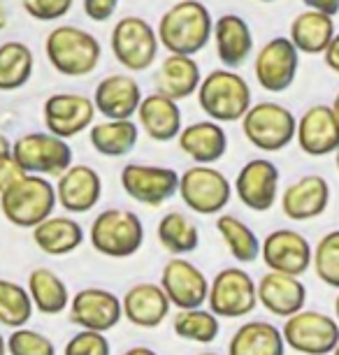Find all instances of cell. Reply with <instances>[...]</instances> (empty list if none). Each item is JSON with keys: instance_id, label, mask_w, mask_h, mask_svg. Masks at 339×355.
<instances>
[{"instance_id": "cell-22", "label": "cell", "mask_w": 339, "mask_h": 355, "mask_svg": "<svg viewBox=\"0 0 339 355\" xmlns=\"http://www.w3.org/2000/svg\"><path fill=\"white\" fill-rule=\"evenodd\" d=\"M330 205V184L321 174H304L281 193V211L290 220L318 218Z\"/></svg>"}, {"instance_id": "cell-6", "label": "cell", "mask_w": 339, "mask_h": 355, "mask_svg": "<svg viewBox=\"0 0 339 355\" xmlns=\"http://www.w3.org/2000/svg\"><path fill=\"white\" fill-rule=\"evenodd\" d=\"M242 130L256 149L277 153L295 139L297 119L288 107L263 100V103L251 105L249 112L242 116Z\"/></svg>"}, {"instance_id": "cell-10", "label": "cell", "mask_w": 339, "mask_h": 355, "mask_svg": "<svg viewBox=\"0 0 339 355\" xmlns=\"http://www.w3.org/2000/svg\"><path fill=\"white\" fill-rule=\"evenodd\" d=\"M281 334L286 346L302 355H332L339 344V323L323 311L300 309L286 318Z\"/></svg>"}, {"instance_id": "cell-43", "label": "cell", "mask_w": 339, "mask_h": 355, "mask_svg": "<svg viewBox=\"0 0 339 355\" xmlns=\"http://www.w3.org/2000/svg\"><path fill=\"white\" fill-rule=\"evenodd\" d=\"M84 12L86 17L91 19V21H110L112 17H114V12L119 8V0H84Z\"/></svg>"}, {"instance_id": "cell-36", "label": "cell", "mask_w": 339, "mask_h": 355, "mask_svg": "<svg viewBox=\"0 0 339 355\" xmlns=\"http://www.w3.org/2000/svg\"><path fill=\"white\" fill-rule=\"evenodd\" d=\"M216 230L237 263L249 265L261 258V239L242 218L232 216V214H221L216 218Z\"/></svg>"}, {"instance_id": "cell-30", "label": "cell", "mask_w": 339, "mask_h": 355, "mask_svg": "<svg viewBox=\"0 0 339 355\" xmlns=\"http://www.w3.org/2000/svg\"><path fill=\"white\" fill-rule=\"evenodd\" d=\"M228 355H286L284 334L272 323L251 320L239 325L230 337Z\"/></svg>"}, {"instance_id": "cell-25", "label": "cell", "mask_w": 339, "mask_h": 355, "mask_svg": "<svg viewBox=\"0 0 339 355\" xmlns=\"http://www.w3.org/2000/svg\"><path fill=\"white\" fill-rule=\"evenodd\" d=\"M142 98V89L130 75H110L96 86L93 105L105 119H132Z\"/></svg>"}, {"instance_id": "cell-26", "label": "cell", "mask_w": 339, "mask_h": 355, "mask_svg": "<svg viewBox=\"0 0 339 355\" xmlns=\"http://www.w3.org/2000/svg\"><path fill=\"white\" fill-rule=\"evenodd\" d=\"M179 149L195 165H214L228 151V135L218 121H195L182 128L177 137Z\"/></svg>"}, {"instance_id": "cell-28", "label": "cell", "mask_w": 339, "mask_h": 355, "mask_svg": "<svg viewBox=\"0 0 339 355\" xmlns=\"http://www.w3.org/2000/svg\"><path fill=\"white\" fill-rule=\"evenodd\" d=\"M202 82L200 65L186 53H168L156 72V91L172 100H184L198 93Z\"/></svg>"}, {"instance_id": "cell-1", "label": "cell", "mask_w": 339, "mask_h": 355, "mask_svg": "<svg viewBox=\"0 0 339 355\" xmlns=\"http://www.w3.org/2000/svg\"><path fill=\"white\" fill-rule=\"evenodd\" d=\"M214 19L200 0H179L158 21L156 35L168 53L195 56L211 40Z\"/></svg>"}, {"instance_id": "cell-3", "label": "cell", "mask_w": 339, "mask_h": 355, "mask_svg": "<svg viewBox=\"0 0 339 355\" xmlns=\"http://www.w3.org/2000/svg\"><path fill=\"white\" fill-rule=\"evenodd\" d=\"M58 205L56 186L42 174H26L15 186L0 193L3 216L17 227H35L54 214Z\"/></svg>"}, {"instance_id": "cell-19", "label": "cell", "mask_w": 339, "mask_h": 355, "mask_svg": "<svg viewBox=\"0 0 339 355\" xmlns=\"http://www.w3.org/2000/svg\"><path fill=\"white\" fill-rule=\"evenodd\" d=\"M295 139L311 158L330 156L339 149V123L330 105H314L297 119Z\"/></svg>"}, {"instance_id": "cell-50", "label": "cell", "mask_w": 339, "mask_h": 355, "mask_svg": "<svg viewBox=\"0 0 339 355\" xmlns=\"http://www.w3.org/2000/svg\"><path fill=\"white\" fill-rule=\"evenodd\" d=\"M330 107H332V112H335V119H337V123H339V93L335 96V103H332Z\"/></svg>"}, {"instance_id": "cell-21", "label": "cell", "mask_w": 339, "mask_h": 355, "mask_svg": "<svg viewBox=\"0 0 339 355\" xmlns=\"http://www.w3.org/2000/svg\"><path fill=\"white\" fill-rule=\"evenodd\" d=\"M258 291V304H263L272 316L288 318L304 309L307 302V286L302 284L300 277L281 272H268L263 274L256 284Z\"/></svg>"}, {"instance_id": "cell-47", "label": "cell", "mask_w": 339, "mask_h": 355, "mask_svg": "<svg viewBox=\"0 0 339 355\" xmlns=\"http://www.w3.org/2000/svg\"><path fill=\"white\" fill-rule=\"evenodd\" d=\"M123 355H158L156 351H151L149 346H132V348H128Z\"/></svg>"}, {"instance_id": "cell-51", "label": "cell", "mask_w": 339, "mask_h": 355, "mask_svg": "<svg viewBox=\"0 0 339 355\" xmlns=\"http://www.w3.org/2000/svg\"><path fill=\"white\" fill-rule=\"evenodd\" d=\"M0 355H8V339L0 334Z\"/></svg>"}, {"instance_id": "cell-53", "label": "cell", "mask_w": 339, "mask_h": 355, "mask_svg": "<svg viewBox=\"0 0 339 355\" xmlns=\"http://www.w3.org/2000/svg\"><path fill=\"white\" fill-rule=\"evenodd\" d=\"M335 153H337V156H335V160H337V170H339V149H337Z\"/></svg>"}, {"instance_id": "cell-41", "label": "cell", "mask_w": 339, "mask_h": 355, "mask_svg": "<svg viewBox=\"0 0 339 355\" xmlns=\"http://www.w3.org/2000/svg\"><path fill=\"white\" fill-rule=\"evenodd\" d=\"M63 355H112V348L105 332L82 330L75 337L68 339V344L63 348Z\"/></svg>"}, {"instance_id": "cell-56", "label": "cell", "mask_w": 339, "mask_h": 355, "mask_svg": "<svg viewBox=\"0 0 339 355\" xmlns=\"http://www.w3.org/2000/svg\"><path fill=\"white\" fill-rule=\"evenodd\" d=\"M258 3H275V0H258Z\"/></svg>"}, {"instance_id": "cell-39", "label": "cell", "mask_w": 339, "mask_h": 355, "mask_svg": "<svg viewBox=\"0 0 339 355\" xmlns=\"http://www.w3.org/2000/svg\"><path fill=\"white\" fill-rule=\"evenodd\" d=\"M311 267L325 286L339 291V230H330L318 239L311 256Z\"/></svg>"}, {"instance_id": "cell-5", "label": "cell", "mask_w": 339, "mask_h": 355, "mask_svg": "<svg viewBox=\"0 0 339 355\" xmlns=\"http://www.w3.org/2000/svg\"><path fill=\"white\" fill-rule=\"evenodd\" d=\"M89 237L101 256L130 258L144 244V225L142 218L132 211L105 209L93 218Z\"/></svg>"}, {"instance_id": "cell-14", "label": "cell", "mask_w": 339, "mask_h": 355, "mask_svg": "<svg viewBox=\"0 0 339 355\" xmlns=\"http://www.w3.org/2000/svg\"><path fill=\"white\" fill-rule=\"evenodd\" d=\"M42 114L44 125L51 135L70 139L93 125L96 105H93V98L82 96V93H54L44 100Z\"/></svg>"}, {"instance_id": "cell-49", "label": "cell", "mask_w": 339, "mask_h": 355, "mask_svg": "<svg viewBox=\"0 0 339 355\" xmlns=\"http://www.w3.org/2000/svg\"><path fill=\"white\" fill-rule=\"evenodd\" d=\"M5 26H8V5L0 0V31H5Z\"/></svg>"}, {"instance_id": "cell-12", "label": "cell", "mask_w": 339, "mask_h": 355, "mask_svg": "<svg viewBox=\"0 0 339 355\" xmlns=\"http://www.w3.org/2000/svg\"><path fill=\"white\" fill-rule=\"evenodd\" d=\"M121 189L139 205L161 207L179 193V172L163 165L128 163L121 170Z\"/></svg>"}, {"instance_id": "cell-18", "label": "cell", "mask_w": 339, "mask_h": 355, "mask_svg": "<svg viewBox=\"0 0 339 355\" xmlns=\"http://www.w3.org/2000/svg\"><path fill=\"white\" fill-rule=\"evenodd\" d=\"M235 193L247 209L270 211L279 198V167L270 158H254L239 170Z\"/></svg>"}, {"instance_id": "cell-8", "label": "cell", "mask_w": 339, "mask_h": 355, "mask_svg": "<svg viewBox=\"0 0 339 355\" xmlns=\"http://www.w3.org/2000/svg\"><path fill=\"white\" fill-rule=\"evenodd\" d=\"M112 53L125 70L144 72L158 56V35L147 19L123 17L112 28Z\"/></svg>"}, {"instance_id": "cell-27", "label": "cell", "mask_w": 339, "mask_h": 355, "mask_svg": "<svg viewBox=\"0 0 339 355\" xmlns=\"http://www.w3.org/2000/svg\"><path fill=\"white\" fill-rule=\"evenodd\" d=\"M211 37H214L218 61L230 70L247 63L251 51H254V33L239 15L218 17L214 21Z\"/></svg>"}, {"instance_id": "cell-20", "label": "cell", "mask_w": 339, "mask_h": 355, "mask_svg": "<svg viewBox=\"0 0 339 355\" xmlns=\"http://www.w3.org/2000/svg\"><path fill=\"white\" fill-rule=\"evenodd\" d=\"M103 198V179L91 165H70L56 186V200L65 211L86 214L101 202Z\"/></svg>"}, {"instance_id": "cell-9", "label": "cell", "mask_w": 339, "mask_h": 355, "mask_svg": "<svg viewBox=\"0 0 339 355\" xmlns=\"http://www.w3.org/2000/svg\"><path fill=\"white\" fill-rule=\"evenodd\" d=\"M12 156L24 167L26 174L61 177L72 165V149L68 139L46 132H26L12 142Z\"/></svg>"}, {"instance_id": "cell-38", "label": "cell", "mask_w": 339, "mask_h": 355, "mask_svg": "<svg viewBox=\"0 0 339 355\" xmlns=\"http://www.w3.org/2000/svg\"><path fill=\"white\" fill-rule=\"evenodd\" d=\"M33 300L28 295V288L19 286L17 281L0 279V323L5 327H24L31 320Z\"/></svg>"}, {"instance_id": "cell-34", "label": "cell", "mask_w": 339, "mask_h": 355, "mask_svg": "<svg viewBox=\"0 0 339 355\" xmlns=\"http://www.w3.org/2000/svg\"><path fill=\"white\" fill-rule=\"evenodd\" d=\"M35 56L28 44L10 40L0 44V91H19L31 82Z\"/></svg>"}, {"instance_id": "cell-7", "label": "cell", "mask_w": 339, "mask_h": 355, "mask_svg": "<svg viewBox=\"0 0 339 355\" xmlns=\"http://www.w3.org/2000/svg\"><path fill=\"white\" fill-rule=\"evenodd\" d=\"M179 198L191 211L214 216L228 207L232 186L228 177L211 165H193L179 174Z\"/></svg>"}, {"instance_id": "cell-42", "label": "cell", "mask_w": 339, "mask_h": 355, "mask_svg": "<svg viewBox=\"0 0 339 355\" xmlns=\"http://www.w3.org/2000/svg\"><path fill=\"white\" fill-rule=\"evenodd\" d=\"M75 0H21L26 15L35 21H58L70 12Z\"/></svg>"}, {"instance_id": "cell-24", "label": "cell", "mask_w": 339, "mask_h": 355, "mask_svg": "<svg viewBox=\"0 0 339 355\" xmlns=\"http://www.w3.org/2000/svg\"><path fill=\"white\" fill-rule=\"evenodd\" d=\"M137 121L139 128L147 132L149 139L154 142H170L177 139L182 132V110L177 100H172L163 93H149L142 98L137 107Z\"/></svg>"}, {"instance_id": "cell-23", "label": "cell", "mask_w": 339, "mask_h": 355, "mask_svg": "<svg viewBox=\"0 0 339 355\" xmlns=\"http://www.w3.org/2000/svg\"><path fill=\"white\" fill-rule=\"evenodd\" d=\"M123 318L128 323L144 327V330H154L163 325L170 313V300L165 295L161 284H135L125 291L121 297Z\"/></svg>"}, {"instance_id": "cell-16", "label": "cell", "mask_w": 339, "mask_h": 355, "mask_svg": "<svg viewBox=\"0 0 339 355\" xmlns=\"http://www.w3.org/2000/svg\"><path fill=\"white\" fill-rule=\"evenodd\" d=\"M161 286L168 295L170 304L177 309H195L207 302L209 281L205 272L191 260L175 256L168 260L161 272Z\"/></svg>"}, {"instance_id": "cell-33", "label": "cell", "mask_w": 339, "mask_h": 355, "mask_svg": "<svg viewBox=\"0 0 339 355\" xmlns=\"http://www.w3.org/2000/svg\"><path fill=\"white\" fill-rule=\"evenodd\" d=\"M28 295L33 306L44 316H56L70 306V291L65 281L49 267H35L28 274Z\"/></svg>"}, {"instance_id": "cell-13", "label": "cell", "mask_w": 339, "mask_h": 355, "mask_svg": "<svg viewBox=\"0 0 339 355\" xmlns=\"http://www.w3.org/2000/svg\"><path fill=\"white\" fill-rule=\"evenodd\" d=\"M300 68V51L290 42V37H272L258 51L254 63V75L261 89L270 93H284L290 89Z\"/></svg>"}, {"instance_id": "cell-35", "label": "cell", "mask_w": 339, "mask_h": 355, "mask_svg": "<svg viewBox=\"0 0 339 355\" xmlns=\"http://www.w3.org/2000/svg\"><path fill=\"white\" fill-rule=\"evenodd\" d=\"M158 242L172 256H186V253L198 251L200 246V232L198 225L182 211H168L158 220L156 227Z\"/></svg>"}, {"instance_id": "cell-40", "label": "cell", "mask_w": 339, "mask_h": 355, "mask_svg": "<svg viewBox=\"0 0 339 355\" xmlns=\"http://www.w3.org/2000/svg\"><path fill=\"white\" fill-rule=\"evenodd\" d=\"M8 355H56V346L46 334L24 325L8 337Z\"/></svg>"}, {"instance_id": "cell-4", "label": "cell", "mask_w": 339, "mask_h": 355, "mask_svg": "<svg viewBox=\"0 0 339 355\" xmlns=\"http://www.w3.org/2000/svg\"><path fill=\"white\" fill-rule=\"evenodd\" d=\"M198 105L211 121H242V116L251 107V89L247 79L237 75L235 70H214L202 77L198 86Z\"/></svg>"}, {"instance_id": "cell-46", "label": "cell", "mask_w": 339, "mask_h": 355, "mask_svg": "<svg viewBox=\"0 0 339 355\" xmlns=\"http://www.w3.org/2000/svg\"><path fill=\"white\" fill-rule=\"evenodd\" d=\"M307 10L323 12V15L337 17L339 15V0H302Z\"/></svg>"}, {"instance_id": "cell-2", "label": "cell", "mask_w": 339, "mask_h": 355, "mask_svg": "<svg viewBox=\"0 0 339 355\" xmlns=\"http://www.w3.org/2000/svg\"><path fill=\"white\" fill-rule=\"evenodd\" d=\"M44 53L51 68L65 77H89L96 72L103 46L96 35L77 26H56L44 40Z\"/></svg>"}, {"instance_id": "cell-55", "label": "cell", "mask_w": 339, "mask_h": 355, "mask_svg": "<svg viewBox=\"0 0 339 355\" xmlns=\"http://www.w3.org/2000/svg\"><path fill=\"white\" fill-rule=\"evenodd\" d=\"M198 355H218V353H211V351H207V353H198Z\"/></svg>"}, {"instance_id": "cell-11", "label": "cell", "mask_w": 339, "mask_h": 355, "mask_svg": "<svg viewBox=\"0 0 339 355\" xmlns=\"http://www.w3.org/2000/svg\"><path fill=\"white\" fill-rule=\"evenodd\" d=\"M209 311L218 318H244L258 306L256 281L242 267H225L209 281Z\"/></svg>"}, {"instance_id": "cell-17", "label": "cell", "mask_w": 339, "mask_h": 355, "mask_svg": "<svg viewBox=\"0 0 339 355\" xmlns=\"http://www.w3.org/2000/svg\"><path fill=\"white\" fill-rule=\"evenodd\" d=\"M121 300L105 288H82L70 297V323L82 330L110 332L121 323Z\"/></svg>"}, {"instance_id": "cell-32", "label": "cell", "mask_w": 339, "mask_h": 355, "mask_svg": "<svg viewBox=\"0 0 339 355\" xmlns=\"http://www.w3.org/2000/svg\"><path fill=\"white\" fill-rule=\"evenodd\" d=\"M91 146L105 158H123L137 146L139 128L132 119H107L89 128Z\"/></svg>"}, {"instance_id": "cell-15", "label": "cell", "mask_w": 339, "mask_h": 355, "mask_svg": "<svg viewBox=\"0 0 339 355\" xmlns=\"http://www.w3.org/2000/svg\"><path fill=\"white\" fill-rule=\"evenodd\" d=\"M263 263L272 272L293 274L302 277L311 267V256H314V246L309 239L297 230H272L261 244Z\"/></svg>"}, {"instance_id": "cell-54", "label": "cell", "mask_w": 339, "mask_h": 355, "mask_svg": "<svg viewBox=\"0 0 339 355\" xmlns=\"http://www.w3.org/2000/svg\"><path fill=\"white\" fill-rule=\"evenodd\" d=\"M332 355H339V344L335 346V351H332Z\"/></svg>"}, {"instance_id": "cell-37", "label": "cell", "mask_w": 339, "mask_h": 355, "mask_svg": "<svg viewBox=\"0 0 339 355\" xmlns=\"http://www.w3.org/2000/svg\"><path fill=\"white\" fill-rule=\"evenodd\" d=\"M172 330H175L177 337L186 341L211 344L221 332V323H218L216 313L202 309V306H195V309H179L175 318H172Z\"/></svg>"}, {"instance_id": "cell-31", "label": "cell", "mask_w": 339, "mask_h": 355, "mask_svg": "<svg viewBox=\"0 0 339 355\" xmlns=\"http://www.w3.org/2000/svg\"><path fill=\"white\" fill-rule=\"evenodd\" d=\"M335 33H337L335 17L323 15V12H316V10H304L290 21L288 37L300 53L316 56V53H323L328 49Z\"/></svg>"}, {"instance_id": "cell-45", "label": "cell", "mask_w": 339, "mask_h": 355, "mask_svg": "<svg viewBox=\"0 0 339 355\" xmlns=\"http://www.w3.org/2000/svg\"><path fill=\"white\" fill-rule=\"evenodd\" d=\"M323 61L332 72H337L339 75V33H335V37L330 40L328 49L323 51Z\"/></svg>"}, {"instance_id": "cell-48", "label": "cell", "mask_w": 339, "mask_h": 355, "mask_svg": "<svg viewBox=\"0 0 339 355\" xmlns=\"http://www.w3.org/2000/svg\"><path fill=\"white\" fill-rule=\"evenodd\" d=\"M8 153H12V142L8 139V135H3V132H0V158L8 156Z\"/></svg>"}, {"instance_id": "cell-44", "label": "cell", "mask_w": 339, "mask_h": 355, "mask_svg": "<svg viewBox=\"0 0 339 355\" xmlns=\"http://www.w3.org/2000/svg\"><path fill=\"white\" fill-rule=\"evenodd\" d=\"M21 177H26V172H24V167L17 163V158L12 156V153L0 158V193L8 191L10 186H15Z\"/></svg>"}, {"instance_id": "cell-29", "label": "cell", "mask_w": 339, "mask_h": 355, "mask_svg": "<svg viewBox=\"0 0 339 355\" xmlns=\"http://www.w3.org/2000/svg\"><path fill=\"white\" fill-rule=\"evenodd\" d=\"M33 242L46 256H68L84 244V227L70 216L44 218L33 227Z\"/></svg>"}, {"instance_id": "cell-52", "label": "cell", "mask_w": 339, "mask_h": 355, "mask_svg": "<svg viewBox=\"0 0 339 355\" xmlns=\"http://www.w3.org/2000/svg\"><path fill=\"white\" fill-rule=\"evenodd\" d=\"M335 313H337V320H339V293H337V300H335Z\"/></svg>"}]
</instances>
